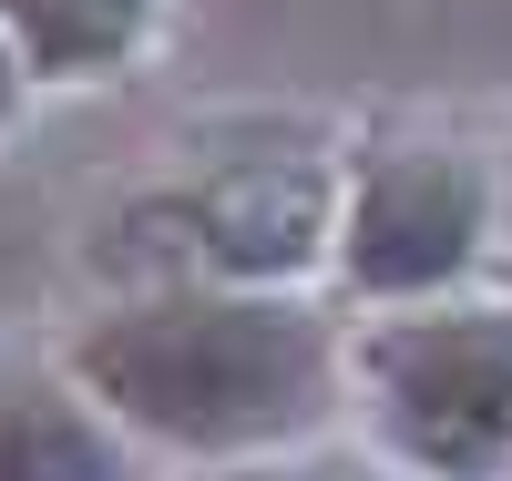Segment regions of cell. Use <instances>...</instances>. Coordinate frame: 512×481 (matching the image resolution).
Segmentation results:
<instances>
[{
	"instance_id": "obj_1",
	"label": "cell",
	"mask_w": 512,
	"mask_h": 481,
	"mask_svg": "<svg viewBox=\"0 0 512 481\" xmlns=\"http://www.w3.org/2000/svg\"><path fill=\"white\" fill-rule=\"evenodd\" d=\"M62 369L103 400L123 441L226 471V461L318 441L338 389H349V338L297 287L195 277V287H144V297L93 308L72 328Z\"/></svg>"
},
{
	"instance_id": "obj_2",
	"label": "cell",
	"mask_w": 512,
	"mask_h": 481,
	"mask_svg": "<svg viewBox=\"0 0 512 481\" xmlns=\"http://www.w3.org/2000/svg\"><path fill=\"white\" fill-rule=\"evenodd\" d=\"M349 379L379 461L410 481H512V297L390 308L349 348Z\"/></svg>"
},
{
	"instance_id": "obj_3",
	"label": "cell",
	"mask_w": 512,
	"mask_h": 481,
	"mask_svg": "<svg viewBox=\"0 0 512 481\" xmlns=\"http://www.w3.org/2000/svg\"><path fill=\"white\" fill-rule=\"evenodd\" d=\"M492 226H502V164H482L451 134H400L349 164L328 256L369 308H441L482 267Z\"/></svg>"
},
{
	"instance_id": "obj_4",
	"label": "cell",
	"mask_w": 512,
	"mask_h": 481,
	"mask_svg": "<svg viewBox=\"0 0 512 481\" xmlns=\"http://www.w3.org/2000/svg\"><path fill=\"white\" fill-rule=\"evenodd\" d=\"M0 481H144V461L72 369L0 359Z\"/></svg>"
},
{
	"instance_id": "obj_5",
	"label": "cell",
	"mask_w": 512,
	"mask_h": 481,
	"mask_svg": "<svg viewBox=\"0 0 512 481\" xmlns=\"http://www.w3.org/2000/svg\"><path fill=\"white\" fill-rule=\"evenodd\" d=\"M154 0H0V41L31 82H103L144 52Z\"/></svg>"
},
{
	"instance_id": "obj_6",
	"label": "cell",
	"mask_w": 512,
	"mask_h": 481,
	"mask_svg": "<svg viewBox=\"0 0 512 481\" xmlns=\"http://www.w3.org/2000/svg\"><path fill=\"white\" fill-rule=\"evenodd\" d=\"M195 481H410L400 461H379V451H267V461H226V471H195Z\"/></svg>"
},
{
	"instance_id": "obj_7",
	"label": "cell",
	"mask_w": 512,
	"mask_h": 481,
	"mask_svg": "<svg viewBox=\"0 0 512 481\" xmlns=\"http://www.w3.org/2000/svg\"><path fill=\"white\" fill-rule=\"evenodd\" d=\"M21 82H31V72H21V52H11V41H0V123L21 113Z\"/></svg>"
},
{
	"instance_id": "obj_8",
	"label": "cell",
	"mask_w": 512,
	"mask_h": 481,
	"mask_svg": "<svg viewBox=\"0 0 512 481\" xmlns=\"http://www.w3.org/2000/svg\"><path fill=\"white\" fill-rule=\"evenodd\" d=\"M502 215H512V154H502Z\"/></svg>"
}]
</instances>
